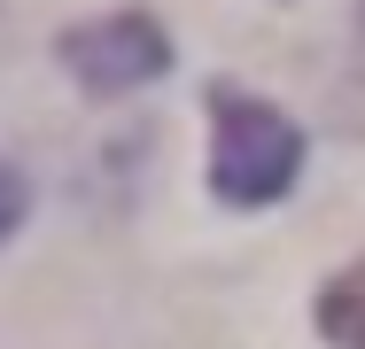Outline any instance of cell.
<instances>
[{
	"instance_id": "cell-2",
	"label": "cell",
	"mask_w": 365,
	"mask_h": 349,
	"mask_svg": "<svg viewBox=\"0 0 365 349\" xmlns=\"http://www.w3.org/2000/svg\"><path fill=\"white\" fill-rule=\"evenodd\" d=\"M63 70L86 93H133V85L171 70V47H163V24L155 16L117 8V16H93V24L63 31Z\"/></svg>"
},
{
	"instance_id": "cell-4",
	"label": "cell",
	"mask_w": 365,
	"mask_h": 349,
	"mask_svg": "<svg viewBox=\"0 0 365 349\" xmlns=\"http://www.w3.org/2000/svg\"><path fill=\"white\" fill-rule=\"evenodd\" d=\"M16 225H24V179H16L8 163H0V241H8Z\"/></svg>"
},
{
	"instance_id": "cell-1",
	"label": "cell",
	"mask_w": 365,
	"mask_h": 349,
	"mask_svg": "<svg viewBox=\"0 0 365 349\" xmlns=\"http://www.w3.org/2000/svg\"><path fill=\"white\" fill-rule=\"evenodd\" d=\"M218 147H210V187L233 209H264L280 202L303 171V132L272 101H249V93H218Z\"/></svg>"
},
{
	"instance_id": "cell-3",
	"label": "cell",
	"mask_w": 365,
	"mask_h": 349,
	"mask_svg": "<svg viewBox=\"0 0 365 349\" xmlns=\"http://www.w3.org/2000/svg\"><path fill=\"white\" fill-rule=\"evenodd\" d=\"M319 334L334 349H365V256L350 272L327 279V295H319Z\"/></svg>"
},
{
	"instance_id": "cell-5",
	"label": "cell",
	"mask_w": 365,
	"mask_h": 349,
	"mask_svg": "<svg viewBox=\"0 0 365 349\" xmlns=\"http://www.w3.org/2000/svg\"><path fill=\"white\" fill-rule=\"evenodd\" d=\"M358 24H365V16H358Z\"/></svg>"
}]
</instances>
